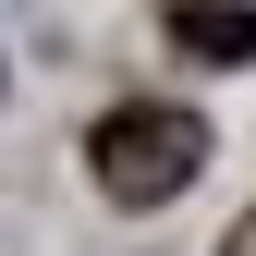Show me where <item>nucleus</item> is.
<instances>
[{
  "instance_id": "nucleus-1",
  "label": "nucleus",
  "mask_w": 256,
  "mask_h": 256,
  "mask_svg": "<svg viewBox=\"0 0 256 256\" xmlns=\"http://www.w3.org/2000/svg\"><path fill=\"white\" fill-rule=\"evenodd\" d=\"M86 171H98L110 208H171L183 183L208 171V122L171 110V98H122L98 134H86Z\"/></svg>"
},
{
  "instance_id": "nucleus-2",
  "label": "nucleus",
  "mask_w": 256,
  "mask_h": 256,
  "mask_svg": "<svg viewBox=\"0 0 256 256\" xmlns=\"http://www.w3.org/2000/svg\"><path fill=\"white\" fill-rule=\"evenodd\" d=\"M183 61H256V0H171Z\"/></svg>"
},
{
  "instance_id": "nucleus-3",
  "label": "nucleus",
  "mask_w": 256,
  "mask_h": 256,
  "mask_svg": "<svg viewBox=\"0 0 256 256\" xmlns=\"http://www.w3.org/2000/svg\"><path fill=\"white\" fill-rule=\"evenodd\" d=\"M220 256H256V208H244V220H232V244H220Z\"/></svg>"
}]
</instances>
